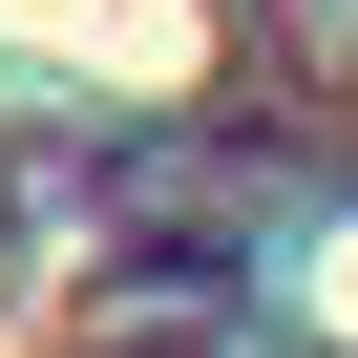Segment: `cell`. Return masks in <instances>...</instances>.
<instances>
[{
    "label": "cell",
    "instance_id": "obj_1",
    "mask_svg": "<svg viewBox=\"0 0 358 358\" xmlns=\"http://www.w3.org/2000/svg\"><path fill=\"white\" fill-rule=\"evenodd\" d=\"M0 22H64V64H106V85L190 64V0H0Z\"/></svg>",
    "mask_w": 358,
    "mask_h": 358
}]
</instances>
